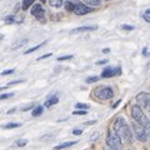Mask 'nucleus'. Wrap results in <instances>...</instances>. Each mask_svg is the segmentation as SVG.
I'll return each mask as SVG.
<instances>
[{"label": "nucleus", "mask_w": 150, "mask_h": 150, "mask_svg": "<svg viewBox=\"0 0 150 150\" xmlns=\"http://www.w3.org/2000/svg\"><path fill=\"white\" fill-rule=\"evenodd\" d=\"M33 108H34V104H29L28 106H25V108H23V111H26V110H29V109H33Z\"/></svg>", "instance_id": "33"}, {"label": "nucleus", "mask_w": 150, "mask_h": 150, "mask_svg": "<svg viewBox=\"0 0 150 150\" xmlns=\"http://www.w3.org/2000/svg\"><path fill=\"white\" fill-rule=\"evenodd\" d=\"M48 4L51 8H62L64 3V0H48Z\"/></svg>", "instance_id": "16"}, {"label": "nucleus", "mask_w": 150, "mask_h": 150, "mask_svg": "<svg viewBox=\"0 0 150 150\" xmlns=\"http://www.w3.org/2000/svg\"><path fill=\"white\" fill-rule=\"evenodd\" d=\"M98 26L96 25H89V26H79V28H75V29L71 30V34H78V33H85V31H94L96 30Z\"/></svg>", "instance_id": "10"}, {"label": "nucleus", "mask_w": 150, "mask_h": 150, "mask_svg": "<svg viewBox=\"0 0 150 150\" xmlns=\"http://www.w3.org/2000/svg\"><path fill=\"white\" fill-rule=\"evenodd\" d=\"M80 1H83L84 4H86L89 6H98V5H100L101 0H80Z\"/></svg>", "instance_id": "17"}, {"label": "nucleus", "mask_w": 150, "mask_h": 150, "mask_svg": "<svg viewBox=\"0 0 150 150\" xmlns=\"http://www.w3.org/2000/svg\"><path fill=\"white\" fill-rule=\"evenodd\" d=\"M143 53H144L145 56H146V55H148V49H146V48H144V51H143Z\"/></svg>", "instance_id": "36"}, {"label": "nucleus", "mask_w": 150, "mask_h": 150, "mask_svg": "<svg viewBox=\"0 0 150 150\" xmlns=\"http://www.w3.org/2000/svg\"><path fill=\"white\" fill-rule=\"evenodd\" d=\"M26 144H28V140H25V139H21V140H19V142H16L18 146H25Z\"/></svg>", "instance_id": "25"}, {"label": "nucleus", "mask_w": 150, "mask_h": 150, "mask_svg": "<svg viewBox=\"0 0 150 150\" xmlns=\"http://www.w3.org/2000/svg\"><path fill=\"white\" fill-rule=\"evenodd\" d=\"M131 116L135 121H138L139 124L144 125L146 129H150V120L148 119V116L144 114V111L142 109V106L139 105H131Z\"/></svg>", "instance_id": "2"}, {"label": "nucleus", "mask_w": 150, "mask_h": 150, "mask_svg": "<svg viewBox=\"0 0 150 150\" xmlns=\"http://www.w3.org/2000/svg\"><path fill=\"white\" fill-rule=\"evenodd\" d=\"M106 1H108V0H106Z\"/></svg>", "instance_id": "44"}, {"label": "nucleus", "mask_w": 150, "mask_h": 150, "mask_svg": "<svg viewBox=\"0 0 150 150\" xmlns=\"http://www.w3.org/2000/svg\"><path fill=\"white\" fill-rule=\"evenodd\" d=\"M19 126H20V124H18V123H9V124L4 125V128L5 129H14V128H19Z\"/></svg>", "instance_id": "21"}, {"label": "nucleus", "mask_w": 150, "mask_h": 150, "mask_svg": "<svg viewBox=\"0 0 150 150\" xmlns=\"http://www.w3.org/2000/svg\"><path fill=\"white\" fill-rule=\"evenodd\" d=\"M26 43H28V39L18 40V41H15V43L11 45V49H13V50H16V49H19V48H21V46H24Z\"/></svg>", "instance_id": "14"}, {"label": "nucleus", "mask_w": 150, "mask_h": 150, "mask_svg": "<svg viewBox=\"0 0 150 150\" xmlns=\"http://www.w3.org/2000/svg\"><path fill=\"white\" fill-rule=\"evenodd\" d=\"M40 1H41V4H43V3H46V0H40Z\"/></svg>", "instance_id": "40"}, {"label": "nucleus", "mask_w": 150, "mask_h": 150, "mask_svg": "<svg viewBox=\"0 0 150 150\" xmlns=\"http://www.w3.org/2000/svg\"><path fill=\"white\" fill-rule=\"evenodd\" d=\"M86 110H83V109H79V110H75V111H73V114L74 115H85L86 114Z\"/></svg>", "instance_id": "24"}, {"label": "nucleus", "mask_w": 150, "mask_h": 150, "mask_svg": "<svg viewBox=\"0 0 150 150\" xmlns=\"http://www.w3.org/2000/svg\"><path fill=\"white\" fill-rule=\"evenodd\" d=\"M93 94H94V96L99 100H109L114 96L112 89L108 85H99V86L94 88Z\"/></svg>", "instance_id": "3"}, {"label": "nucleus", "mask_w": 150, "mask_h": 150, "mask_svg": "<svg viewBox=\"0 0 150 150\" xmlns=\"http://www.w3.org/2000/svg\"><path fill=\"white\" fill-rule=\"evenodd\" d=\"M31 15L36 18L39 21H44L45 20V10H44V8L41 4H34V5L31 6Z\"/></svg>", "instance_id": "6"}, {"label": "nucleus", "mask_w": 150, "mask_h": 150, "mask_svg": "<svg viewBox=\"0 0 150 150\" xmlns=\"http://www.w3.org/2000/svg\"><path fill=\"white\" fill-rule=\"evenodd\" d=\"M74 6H75V4L71 3V1H67V3H65V9H67V11L73 13L74 11Z\"/></svg>", "instance_id": "19"}, {"label": "nucleus", "mask_w": 150, "mask_h": 150, "mask_svg": "<svg viewBox=\"0 0 150 150\" xmlns=\"http://www.w3.org/2000/svg\"><path fill=\"white\" fill-rule=\"evenodd\" d=\"M24 80H14V81H10V83H8V85L6 86H10V85H16V84H20L23 83Z\"/></svg>", "instance_id": "29"}, {"label": "nucleus", "mask_w": 150, "mask_h": 150, "mask_svg": "<svg viewBox=\"0 0 150 150\" xmlns=\"http://www.w3.org/2000/svg\"><path fill=\"white\" fill-rule=\"evenodd\" d=\"M105 140H106V145H108V146L116 148V149H119V150L123 149L124 143H123V140H121L118 137V135L115 134V131H109L108 135H106V139Z\"/></svg>", "instance_id": "4"}, {"label": "nucleus", "mask_w": 150, "mask_h": 150, "mask_svg": "<svg viewBox=\"0 0 150 150\" xmlns=\"http://www.w3.org/2000/svg\"><path fill=\"white\" fill-rule=\"evenodd\" d=\"M5 23L6 24H13V23H15V18H14L13 15H9L5 18Z\"/></svg>", "instance_id": "23"}, {"label": "nucleus", "mask_w": 150, "mask_h": 150, "mask_svg": "<svg viewBox=\"0 0 150 150\" xmlns=\"http://www.w3.org/2000/svg\"><path fill=\"white\" fill-rule=\"evenodd\" d=\"M73 55H65V56H59L58 60L59 62H64V60H68V59H71Z\"/></svg>", "instance_id": "26"}, {"label": "nucleus", "mask_w": 150, "mask_h": 150, "mask_svg": "<svg viewBox=\"0 0 150 150\" xmlns=\"http://www.w3.org/2000/svg\"><path fill=\"white\" fill-rule=\"evenodd\" d=\"M108 63V60L106 59H104V60H99V62H96V64L98 65H101V64H106Z\"/></svg>", "instance_id": "34"}, {"label": "nucleus", "mask_w": 150, "mask_h": 150, "mask_svg": "<svg viewBox=\"0 0 150 150\" xmlns=\"http://www.w3.org/2000/svg\"><path fill=\"white\" fill-rule=\"evenodd\" d=\"M121 29H123V30L131 31V30H134V26H133V25H121Z\"/></svg>", "instance_id": "27"}, {"label": "nucleus", "mask_w": 150, "mask_h": 150, "mask_svg": "<svg viewBox=\"0 0 150 150\" xmlns=\"http://www.w3.org/2000/svg\"><path fill=\"white\" fill-rule=\"evenodd\" d=\"M49 56H51V54H46V55H43V56H39V58H38V60H41V59L49 58Z\"/></svg>", "instance_id": "35"}, {"label": "nucleus", "mask_w": 150, "mask_h": 150, "mask_svg": "<svg viewBox=\"0 0 150 150\" xmlns=\"http://www.w3.org/2000/svg\"><path fill=\"white\" fill-rule=\"evenodd\" d=\"M128 150H133V149H128Z\"/></svg>", "instance_id": "42"}, {"label": "nucleus", "mask_w": 150, "mask_h": 150, "mask_svg": "<svg viewBox=\"0 0 150 150\" xmlns=\"http://www.w3.org/2000/svg\"><path fill=\"white\" fill-rule=\"evenodd\" d=\"M14 95L13 93H10V94H3L1 95V100H4V99H8V98H11Z\"/></svg>", "instance_id": "31"}, {"label": "nucleus", "mask_w": 150, "mask_h": 150, "mask_svg": "<svg viewBox=\"0 0 150 150\" xmlns=\"http://www.w3.org/2000/svg\"><path fill=\"white\" fill-rule=\"evenodd\" d=\"M148 139H149V142H150V133L148 134Z\"/></svg>", "instance_id": "41"}, {"label": "nucleus", "mask_w": 150, "mask_h": 150, "mask_svg": "<svg viewBox=\"0 0 150 150\" xmlns=\"http://www.w3.org/2000/svg\"><path fill=\"white\" fill-rule=\"evenodd\" d=\"M131 126H133L134 134H135V137H137V139L139 140V142H146L148 140V133H146V130H145L146 128H145L144 125L139 124L138 121L133 123Z\"/></svg>", "instance_id": "5"}, {"label": "nucleus", "mask_w": 150, "mask_h": 150, "mask_svg": "<svg viewBox=\"0 0 150 150\" xmlns=\"http://www.w3.org/2000/svg\"><path fill=\"white\" fill-rule=\"evenodd\" d=\"M71 133H73L74 135H81V134H83V130H81V129H74Z\"/></svg>", "instance_id": "30"}, {"label": "nucleus", "mask_w": 150, "mask_h": 150, "mask_svg": "<svg viewBox=\"0 0 150 150\" xmlns=\"http://www.w3.org/2000/svg\"><path fill=\"white\" fill-rule=\"evenodd\" d=\"M112 130L123 140V143L130 144L134 142V135H133V131H131V128L123 116H119V118L115 119L114 124H112Z\"/></svg>", "instance_id": "1"}, {"label": "nucleus", "mask_w": 150, "mask_h": 150, "mask_svg": "<svg viewBox=\"0 0 150 150\" xmlns=\"http://www.w3.org/2000/svg\"><path fill=\"white\" fill-rule=\"evenodd\" d=\"M75 108H76V109L88 110V109H89V105H88V104H84V103H76V104H75Z\"/></svg>", "instance_id": "20"}, {"label": "nucleus", "mask_w": 150, "mask_h": 150, "mask_svg": "<svg viewBox=\"0 0 150 150\" xmlns=\"http://www.w3.org/2000/svg\"><path fill=\"white\" fill-rule=\"evenodd\" d=\"M121 73V68H105L104 70L101 71V78H111V76H115V75H119Z\"/></svg>", "instance_id": "8"}, {"label": "nucleus", "mask_w": 150, "mask_h": 150, "mask_svg": "<svg viewBox=\"0 0 150 150\" xmlns=\"http://www.w3.org/2000/svg\"><path fill=\"white\" fill-rule=\"evenodd\" d=\"M43 111H44V106H41V105H38V106H35L34 109H33V111H31V115L33 116H40L41 114H43Z\"/></svg>", "instance_id": "15"}, {"label": "nucleus", "mask_w": 150, "mask_h": 150, "mask_svg": "<svg viewBox=\"0 0 150 150\" xmlns=\"http://www.w3.org/2000/svg\"><path fill=\"white\" fill-rule=\"evenodd\" d=\"M91 11H93V6H89L84 3H78V4H75L73 13L76 14V15H86V14Z\"/></svg>", "instance_id": "7"}, {"label": "nucleus", "mask_w": 150, "mask_h": 150, "mask_svg": "<svg viewBox=\"0 0 150 150\" xmlns=\"http://www.w3.org/2000/svg\"><path fill=\"white\" fill-rule=\"evenodd\" d=\"M145 13H146V14H150V8H149V9H148V10L145 11Z\"/></svg>", "instance_id": "39"}, {"label": "nucleus", "mask_w": 150, "mask_h": 150, "mask_svg": "<svg viewBox=\"0 0 150 150\" xmlns=\"http://www.w3.org/2000/svg\"><path fill=\"white\" fill-rule=\"evenodd\" d=\"M14 73V69H8V70H4V71L1 73L3 76H5V75H9V74H13Z\"/></svg>", "instance_id": "28"}, {"label": "nucleus", "mask_w": 150, "mask_h": 150, "mask_svg": "<svg viewBox=\"0 0 150 150\" xmlns=\"http://www.w3.org/2000/svg\"><path fill=\"white\" fill-rule=\"evenodd\" d=\"M149 108H150V104H149Z\"/></svg>", "instance_id": "43"}, {"label": "nucleus", "mask_w": 150, "mask_h": 150, "mask_svg": "<svg viewBox=\"0 0 150 150\" xmlns=\"http://www.w3.org/2000/svg\"><path fill=\"white\" fill-rule=\"evenodd\" d=\"M103 53H104V54H108V53H109V49H104V50H103Z\"/></svg>", "instance_id": "37"}, {"label": "nucleus", "mask_w": 150, "mask_h": 150, "mask_svg": "<svg viewBox=\"0 0 150 150\" xmlns=\"http://www.w3.org/2000/svg\"><path fill=\"white\" fill-rule=\"evenodd\" d=\"M143 19H144V20L146 21V23H150V14H146V13H145L144 15H143Z\"/></svg>", "instance_id": "32"}, {"label": "nucleus", "mask_w": 150, "mask_h": 150, "mask_svg": "<svg viewBox=\"0 0 150 150\" xmlns=\"http://www.w3.org/2000/svg\"><path fill=\"white\" fill-rule=\"evenodd\" d=\"M58 103H59V98H58V95H53L51 98H49V99L46 100L45 106L50 108V106H53V105H55V104H58Z\"/></svg>", "instance_id": "11"}, {"label": "nucleus", "mask_w": 150, "mask_h": 150, "mask_svg": "<svg viewBox=\"0 0 150 150\" xmlns=\"http://www.w3.org/2000/svg\"><path fill=\"white\" fill-rule=\"evenodd\" d=\"M108 150H119V149H116V148H110V146H109V149H108Z\"/></svg>", "instance_id": "38"}, {"label": "nucleus", "mask_w": 150, "mask_h": 150, "mask_svg": "<svg viewBox=\"0 0 150 150\" xmlns=\"http://www.w3.org/2000/svg\"><path fill=\"white\" fill-rule=\"evenodd\" d=\"M46 43H48V41H44V43H41V44H38V45H35V46H33V48H30V49H28L26 51H25V55H28V54H31V53H34L35 50H38V49H40L41 46H44Z\"/></svg>", "instance_id": "18"}, {"label": "nucleus", "mask_w": 150, "mask_h": 150, "mask_svg": "<svg viewBox=\"0 0 150 150\" xmlns=\"http://www.w3.org/2000/svg\"><path fill=\"white\" fill-rule=\"evenodd\" d=\"M35 4V0H23L21 1V9L23 10H28Z\"/></svg>", "instance_id": "13"}, {"label": "nucleus", "mask_w": 150, "mask_h": 150, "mask_svg": "<svg viewBox=\"0 0 150 150\" xmlns=\"http://www.w3.org/2000/svg\"><path fill=\"white\" fill-rule=\"evenodd\" d=\"M98 80H99V76H89V78H86V83H88V84L95 83V81H98Z\"/></svg>", "instance_id": "22"}, {"label": "nucleus", "mask_w": 150, "mask_h": 150, "mask_svg": "<svg viewBox=\"0 0 150 150\" xmlns=\"http://www.w3.org/2000/svg\"><path fill=\"white\" fill-rule=\"evenodd\" d=\"M137 101L139 103V104H142V106L149 105L150 104V94L149 93H145V91L139 93L138 95H137Z\"/></svg>", "instance_id": "9"}, {"label": "nucleus", "mask_w": 150, "mask_h": 150, "mask_svg": "<svg viewBox=\"0 0 150 150\" xmlns=\"http://www.w3.org/2000/svg\"><path fill=\"white\" fill-rule=\"evenodd\" d=\"M76 144V142H65V143H62L59 145H56L54 148V150H60V149H65V148H69V146H73V145Z\"/></svg>", "instance_id": "12"}]
</instances>
